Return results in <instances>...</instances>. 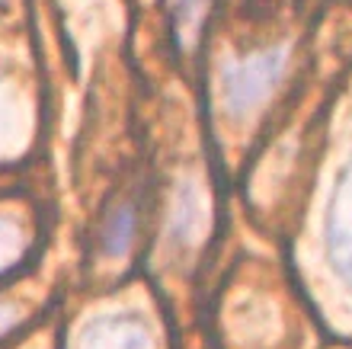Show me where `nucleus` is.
Masks as SVG:
<instances>
[{
    "instance_id": "nucleus-1",
    "label": "nucleus",
    "mask_w": 352,
    "mask_h": 349,
    "mask_svg": "<svg viewBox=\"0 0 352 349\" xmlns=\"http://www.w3.org/2000/svg\"><path fill=\"white\" fill-rule=\"evenodd\" d=\"M80 349H151L148 333L125 321H106L84 337Z\"/></svg>"
},
{
    "instance_id": "nucleus-2",
    "label": "nucleus",
    "mask_w": 352,
    "mask_h": 349,
    "mask_svg": "<svg viewBox=\"0 0 352 349\" xmlns=\"http://www.w3.org/2000/svg\"><path fill=\"white\" fill-rule=\"evenodd\" d=\"M330 247L333 260L346 282H352V186H346V199L333 215V231H330Z\"/></svg>"
}]
</instances>
